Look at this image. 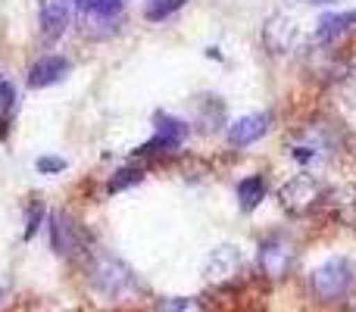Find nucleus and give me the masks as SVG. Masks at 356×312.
<instances>
[{
    "label": "nucleus",
    "instance_id": "nucleus-9",
    "mask_svg": "<svg viewBox=\"0 0 356 312\" xmlns=\"http://www.w3.org/2000/svg\"><path fill=\"white\" fill-rule=\"evenodd\" d=\"M69 19H72V10L66 0H41V35L47 41L63 38V31L69 28Z\"/></svg>",
    "mask_w": 356,
    "mask_h": 312
},
{
    "label": "nucleus",
    "instance_id": "nucleus-12",
    "mask_svg": "<svg viewBox=\"0 0 356 312\" xmlns=\"http://www.w3.org/2000/svg\"><path fill=\"white\" fill-rule=\"evenodd\" d=\"M353 25H356V10L328 13V16H322L319 25H316V41H319V44H332V41H338L341 35H347Z\"/></svg>",
    "mask_w": 356,
    "mask_h": 312
},
{
    "label": "nucleus",
    "instance_id": "nucleus-24",
    "mask_svg": "<svg viewBox=\"0 0 356 312\" xmlns=\"http://www.w3.org/2000/svg\"><path fill=\"white\" fill-rule=\"evenodd\" d=\"M0 300H3V290H0Z\"/></svg>",
    "mask_w": 356,
    "mask_h": 312
},
{
    "label": "nucleus",
    "instance_id": "nucleus-23",
    "mask_svg": "<svg viewBox=\"0 0 356 312\" xmlns=\"http://www.w3.org/2000/svg\"><path fill=\"white\" fill-rule=\"evenodd\" d=\"M3 81H6V79H3V75H0V85H3Z\"/></svg>",
    "mask_w": 356,
    "mask_h": 312
},
{
    "label": "nucleus",
    "instance_id": "nucleus-17",
    "mask_svg": "<svg viewBox=\"0 0 356 312\" xmlns=\"http://www.w3.org/2000/svg\"><path fill=\"white\" fill-rule=\"evenodd\" d=\"M81 10L91 13L94 19H113L119 10H122V0H85Z\"/></svg>",
    "mask_w": 356,
    "mask_h": 312
},
{
    "label": "nucleus",
    "instance_id": "nucleus-22",
    "mask_svg": "<svg viewBox=\"0 0 356 312\" xmlns=\"http://www.w3.org/2000/svg\"><path fill=\"white\" fill-rule=\"evenodd\" d=\"M72 3H79V6H85V0H72Z\"/></svg>",
    "mask_w": 356,
    "mask_h": 312
},
{
    "label": "nucleus",
    "instance_id": "nucleus-1",
    "mask_svg": "<svg viewBox=\"0 0 356 312\" xmlns=\"http://www.w3.org/2000/svg\"><path fill=\"white\" fill-rule=\"evenodd\" d=\"M88 281L106 300H122V297H129L138 288L135 272L106 250H94L88 256Z\"/></svg>",
    "mask_w": 356,
    "mask_h": 312
},
{
    "label": "nucleus",
    "instance_id": "nucleus-3",
    "mask_svg": "<svg viewBox=\"0 0 356 312\" xmlns=\"http://www.w3.org/2000/svg\"><path fill=\"white\" fill-rule=\"evenodd\" d=\"M294 259H297V250H294V240L288 234H269V238L259 240V253H257V263H259V272L272 281L284 278L291 269H294Z\"/></svg>",
    "mask_w": 356,
    "mask_h": 312
},
{
    "label": "nucleus",
    "instance_id": "nucleus-15",
    "mask_svg": "<svg viewBox=\"0 0 356 312\" xmlns=\"http://www.w3.org/2000/svg\"><path fill=\"white\" fill-rule=\"evenodd\" d=\"M144 178V172H141V165H122V169L116 172V175L110 178V184H106V190L110 194H119V190H125V188H131V184H138Z\"/></svg>",
    "mask_w": 356,
    "mask_h": 312
},
{
    "label": "nucleus",
    "instance_id": "nucleus-20",
    "mask_svg": "<svg viewBox=\"0 0 356 312\" xmlns=\"http://www.w3.org/2000/svg\"><path fill=\"white\" fill-rule=\"evenodd\" d=\"M41 215H44V206L41 203H35V206L29 209V225H25V238H31V234H35V228H38V222H41Z\"/></svg>",
    "mask_w": 356,
    "mask_h": 312
},
{
    "label": "nucleus",
    "instance_id": "nucleus-10",
    "mask_svg": "<svg viewBox=\"0 0 356 312\" xmlns=\"http://www.w3.org/2000/svg\"><path fill=\"white\" fill-rule=\"evenodd\" d=\"M291 156L303 165L322 163V159L328 156V141L322 138L319 129H307L300 138H294V144H291Z\"/></svg>",
    "mask_w": 356,
    "mask_h": 312
},
{
    "label": "nucleus",
    "instance_id": "nucleus-7",
    "mask_svg": "<svg viewBox=\"0 0 356 312\" xmlns=\"http://www.w3.org/2000/svg\"><path fill=\"white\" fill-rule=\"evenodd\" d=\"M266 131H269V113H250V116H241L238 122H232V129H228V144L238 150L250 147Z\"/></svg>",
    "mask_w": 356,
    "mask_h": 312
},
{
    "label": "nucleus",
    "instance_id": "nucleus-13",
    "mask_svg": "<svg viewBox=\"0 0 356 312\" xmlns=\"http://www.w3.org/2000/svg\"><path fill=\"white\" fill-rule=\"evenodd\" d=\"M263 197H266V178L263 175H247L238 181V203L244 213L257 209L259 203H263Z\"/></svg>",
    "mask_w": 356,
    "mask_h": 312
},
{
    "label": "nucleus",
    "instance_id": "nucleus-11",
    "mask_svg": "<svg viewBox=\"0 0 356 312\" xmlns=\"http://www.w3.org/2000/svg\"><path fill=\"white\" fill-rule=\"evenodd\" d=\"M66 72H69L66 56H41V60L29 69V88H50L66 79Z\"/></svg>",
    "mask_w": 356,
    "mask_h": 312
},
{
    "label": "nucleus",
    "instance_id": "nucleus-14",
    "mask_svg": "<svg viewBox=\"0 0 356 312\" xmlns=\"http://www.w3.org/2000/svg\"><path fill=\"white\" fill-rule=\"evenodd\" d=\"M184 3H188V0H147L144 19H147V22H163V19H169L172 13L181 10Z\"/></svg>",
    "mask_w": 356,
    "mask_h": 312
},
{
    "label": "nucleus",
    "instance_id": "nucleus-19",
    "mask_svg": "<svg viewBox=\"0 0 356 312\" xmlns=\"http://www.w3.org/2000/svg\"><path fill=\"white\" fill-rule=\"evenodd\" d=\"M35 169L41 172V175H56V172L66 169V159H63V156H38Z\"/></svg>",
    "mask_w": 356,
    "mask_h": 312
},
{
    "label": "nucleus",
    "instance_id": "nucleus-18",
    "mask_svg": "<svg viewBox=\"0 0 356 312\" xmlns=\"http://www.w3.org/2000/svg\"><path fill=\"white\" fill-rule=\"evenodd\" d=\"M16 110V88L10 85V81H3L0 85V122H6V116Z\"/></svg>",
    "mask_w": 356,
    "mask_h": 312
},
{
    "label": "nucleus",
    "instance_id": "nucleus-5",
    "mask_svg": "<svg viewBox=\"0 0 356 312\" xmlns=\"http://www.w3.org/2000/svg\"><path fill=\"white\" fill-rule=\"evenodd\" d=\"M278 200L288 209L291 215H307L316 203L322 200V188L313 175H294L282 190H278Z\"/></svg>",
    "mask_w": 356,
    "mask_h": 312
},
{
    "label": "nucleus",
    "instance_id": "nucleus-4",
    "mask_svg": "<svg viewBox=\"0 0 356 312\" xmlns=\"http://www.w3.org/2000/svg\"><path fill=\"white\" fill-rule=\"evenodd\" d=\"M154 129H156L154 138H150L144 147H138L135 156H154V154H163V150H175V147H181L184 138H188V122L169 116V113H156Z\"/></svg>",
    "mask_w": 356,
    "mask_h": 312
},
{
    "label": "nucleus",
    "instance_id": "nucleus-2",
    "mask_svg": "<svg viewBox=\"0 0 356 312\" xmlns=\"http://www.w3.org/2000/svg\"><path fill=\"white\" fill-rule=\"evenodd\" d=\"M356 284V272L353 263L344 256H332L322 265H316L313 275H309V290L316 294V300L322 303H341L350 297Z\"/></svg>",
    "mask_w": 356,
    "mask_h": 312
},
{
    "label": "nucleus",
    "instance_id": "nucleus-8",
    "mask_svg": "<svg viewBox=\"0 0 356 312\" xmlns=\"http://www.w3.org/2000/svg\"><path fill=\"white\" fill-rule=\"evenodd\" d=\"M238 272H241V253L234 250L232 244H222V247H216V250L209 253V259H207V278L213 284L232 281Z\"/></svg>",
    "mask_w": 356,
    "mask_h": 312
},
{
    "label": "nucleus",
    "instance_id": "nucleus-6",
    "mask_svg": "<svg viewBox=\"0 0 356 312\" xmlns=\"http://www.w3.org/2000/svg\"><path fill=\"white\" fill-rule=\"evenodd\" d=\"M50 240H54V250L60 256H75V253L85 250L88 234L72 219V213H54V219H50Z\"/></svg>",
    "mask_w": 356,
    "mask_h": 312
},
{
    "label": "nucleus",
    "instance_id": "nucleus-16",
    "mask_svg": "<svg viewBox=\"0 0 356 312\" xmlns=\"http://www.w3.org/2000/svg\"><path fill=\"white\" fill-rule=\"evenodd\" d=\"M156 312H203V303L194 297H163L156 300Z\"/></svg>",
    "mask_w": 356,
    "mask_h": 312
},
{
    "label": "nucleus",
    "instance_id": "nucleus-21",
    "mask_svg": "<svg viewBox=\"0 0 356 312\" xmlns=\"http://www.w3.org/2000/svg\"><path fill=\"white\" fill-rule=\"evenodd\" d=\"M300 3H313V6H322V3H334V0H300Z\"/></svg>",
    "mask_w": 356,
    "mask_h": 312
}]
</instances>
